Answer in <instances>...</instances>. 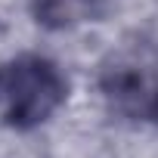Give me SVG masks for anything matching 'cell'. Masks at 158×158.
<instances>
[{"instance_id":"3957f363","label":"cell","mask_w":158,"mask_h":158,"mask_svg":"<svg viewBox=\"0 0 158 158\" xmlns=\"http://www.w3.org/2000/svg\"><path fill=\"white\" fill-rule=\"evenodd\" d=\"M31 13L47 28H71L102 16V0H28Z\"/></svg>"},{"instance_id":"6da1fadb","label":"cell","mask_w":158,"mask_h":158,"mask_svg":"<svg viewBox=\"0 0 158 158\" xmlns=\"http://www.w3.org/2000/svg\"><path fill=\"white\" fill-rule=\"evenodd\" d=\"M68 96V84L56 62L25 53L0 65V121L31 130L53 118Z\"/></svg>"},{"instance_id":"7a4b0ae2","label":"cell","mask_w":158,"mask_h":158,"mask_svg":"<svg viewBox=\"0 0 158 158\" xmlns=\"http://www.w3.org/2000/svg\"><path fill=\"white\" fill-rule=\"evenodd\" d=\"M102 93L118 112L152 118L158 106V74L139 53L112 56L102 68Z\"/></svg>"},{"instance_id":"277c9868","label":"cell","mask_w":158,"mask_h":158,"mask_svg":"<svg viewBox=\"0 0 158 158\" xmlns=\"http://www.w3.org/2000/svg\"><path fill=\"white\" fill-rule=\"evenodd\" d=\"M152 118H155V121H158V106H155V115H152Z\"/></svg>"}]
</instances>
